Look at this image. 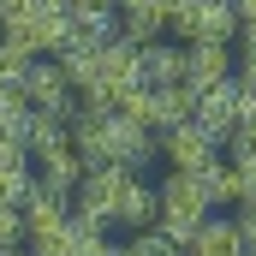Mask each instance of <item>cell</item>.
Instances as JSON below:
<instances>
[{
  "label": "cell",
  "instance_id": "1",
  "mask_svg": "<svg viewBox=\"0 0 256 256\" xmlns=\"http://www.w3.org/2000/svg\"><path fill=\"white\" fill-rule=\"evenodd\" d=\"M208 214H214V202L202 191V173H179V167H173V173L161 179V220H155V226H161L173 244H191L196 226H202Z\"/></svg>",
  "mask_w": 256,
  "mask_h": 256
},
{
  "label": "cell",
  "instance_id": "2",
  "mask_svg": "<svg viewBox=\"0 0 256 256\" xmlns=\"http://www.w3.org/2000/svg\"><path fill=\"white\" fill-rule=\"evenodd\" d=\"M167 36L191 42H232L238 48V6L226 0H173L167 6Z\"/></svg>",
  "mask_w": 256,
  "mask_h": 256
},
{
  "label": "cell",
  "instance_id": "3",
  "mask_svg": "<svg viewBox=\"0 0 256 256\" xmlns=\"http://www.w3.org/2000/svg\"><path fill=\"white\" fill-rule=\"evenodd\" d=\"M24 102H30L36 114H60V120H72V114H78V90H72V78L60 72V60H54V54L30 60V72H24Z\"/></svg>",
  "mask_w": 256,
  "mask_h": 256
},
{
  "label": "cell",
  "instance_id": "4",
  "mask_svg": "<svg viewBox=\"0 0 256 256\" xmlns=\"http://www.w3.org/2000/svg\"><path fill=\"white\" fill-rule=\"evenodd\" d=\"M161 161L179 167V173H208V167L220 161V143L196 126V120H185V126L161 131Z\"/></svg>",
  "mask_w": 256,
  "mask_h": 256
},
{
  "label": "cell",
  "instance_id": "5",
  "mask_svg": "<svg viewBox=\"0 0 256 256\" xmlns=\"http://www.w3.org/2000/svg\"><path fill=\"white\" fill-rule=\"evenodd\" d=\"M18 208H24V232H30V238H54V232L72 226V196L54 191V185H42V179L24 191ZM30 238H24V244H30Z\"/></svg>",
  "mask_w": 256,
  "mask_h": 256
},
{
  "label": "cell",
  "instance_id": "6",
  "mask_svg": "<svg viewBox=\"0 0 256 256\" xmlns=\"http://www.w3.org/2000/svg\"><path fill=\"white\" fill-rule=\"evenodd\" d=\"M238 120H244V90L226 78V84H214V90H202L196 96V126L208 131L214 143H226L232 131H238Z\"/></svg>",
  "mask_w": 256,
  "mask_h": 256
},
{
  "label": "cell",
  "instance_id": "7",
  "mask_svg": "<svg viewBox=\"0 0 256 256\" xmlns=\"http://www.w3.org/2000/svg\"><path fill=\"white\" fill-rule=\"evenodd\" d=\"M232 66H238L232 42H191V48H185V90L202 96V90L226 84V78H232Z\"/></svg>",
  "mask_w": 256,
  "mask_h": 256
},
{
  "label": "cell",
  "instance_id": "8",
  "mask_svg": "<svg viewBox=\"0 0 256 256\" xmlns=\"http://www.w3.org/2000/svg\"><path fill=\"white\" fill-rule=\"evenodd\" d=\"M30 167H36V179H42V185H54V191H66V196L78 191V185H84V173H90V161L72 149V137H66V143H48V149H36V155H30Z\"/></svg>",
  "mask_w": 256,
  "mask_h": 256
},
{
  "label": "cell",
  "instance_id": "9",
  "mask_svg": "<svg viewBox=\"0 0 256 256\" xmlns=\"http://www.w3.org/2000/svg\"><path fill=\"white\" fill-rule=\"evenodd\" d=\"M185 256H250L244 232H238V214H208L196 226V238L185 244Z\"/></svg>",
  "mask_w": 256,
  "mask_h": 256
},
{
  "label": "cell",
  "instance_id": "10",
  "mask_svg": "<svg viewBox=\"0 0 256 256\" xmlns=\"http://www.w3.org/2000/svg\"><path fill=\"white\" fill-rule=\"evenodd\" d=\"M161 220V191H149L137 173L126 179V191H120V208H114V226H126V232H149Z\"/></svg>",
  "mask_w": 256,
  "mask_h": 256
},
{
  "label": "cell",
  "instance_id": "11",
  "mask_svg": "<svg viewBox=\"0 0 256 256\" xmlns=\"http://www.w3.org/2000/svg\"><path fill=\"white\" fill-rule=\"evenodd\" d=\"M185 120H196V96L185 90V84H149V131L161 137V131H173V126H185Z\"/></svg>",
  "mask_w": 256,
  "mask_h": 256
},
{
  "label": "cell",
  "instance_id": "12",
  "mask_svg": "<svg viewBox=\"0 0 256 256\" xmlns=\"http://www.w3.org/2000/svg\"><path fill=\"white\" fill-rule=\"evenodd\" d=\"M72 36L90 48L120 42V6H96V0H72Z\"/></svg>",
  "mask_w": 256,
  "mask_h": 256
},
{
  "label": "cell",
  "instance_id": "13",
  "mask_svg": "<svg viewBox=\"0 0 256 256\" xmlns=\"http://www.w3.org/2000/svg\"><path fill=\"white\" fill-rule=\"evenodd\" d=\"M202 191L214 208H244L250 202V167H238V161H214L208 173H202Z\"/></svg>",
  "mask_w": 256,
  "mask_h": 256
},
{
  "label": "cell",
  "instance_id": "14",
  "mask_svg": "<svg viewBox=\"0 0 256 256\" xmlns=\"http://www.w3.org/2000/svg\"><path fill=\"white\" fill-rule=\"evenodd\" d=\"M161 30H167V6H155V0H126L120 6V36H126L131 48L161 42Z\"/></svg>",
  "mask_w": 256,
  "mask_h": 256
},
{
  "label": "cell",
  "instance_id": "15",
  "mask_svg": "<svg viewBox=\"0 0 256 256\" xmlns=\"http://www.w3.org/2000/svg\"><path fill=\"white\" fill-rule=\"evenodd\" d=\"M143 84H185V42H149L143 48Z\"/></svg>",
  "mask_w": 256,
  "mask_h": 256
},
{
  "label": "cell",
  "instance_id": "16",
  "mask_svg": "<svg viewBox=\"0 0 256 256\" xmlns=\"http://www.w3.org/2000/svg\"><path fill=\"white\" fill-rule=\"evenodd\" d=\"M96 54H102V48H90V42H78V36H72L60 54H54V60H60V72L72 78V90H78V96L96 84Z\"/></svg>",
  "mask_w": 256,
  "mask_h": 256
},
{
  "label": "cell",
  "instance_id": "17",
  "mask_svg": "<svg viewBox=\"0 0 256 256\" xmlns=\"http://www.w3.org/2000/svg\"><path fill=\"white\" fill-rule=\"evenodd\" d=\"M24 72H30V54L0 42V96H24Z\"/></svg>",
  "mask_w": 256,
  "mask_h": 256
},
{
  "label": "cell",
  "instance_id": "18",
  "mask_svg": "<svg viewBox=\"0 0 256 256\" xmlns=\"http://www.w3.org/2000/svg\"><path fill=\"white\" fill-rule=\"evenodd\" d=\"M30 232H24V208L18 202H0V250H12V244H24Z\"/></svg>",
  "mask_w": 256,
  "mask_h": 256
},
{
  "label": "cell",
  "instance_id": "19",
  "mask_svg": "<svg viewBox=\"0 0 256 256\" xmlns=\"http://www.w3.org/2000/svg\"><path fill=\"white\" fill-rule=\"evenodd\" d=\"M232 84H238L244 96H256V54H238V66H232Z\"/></svg>",
  "mask_w": 256,
  "mask_h": 256
},
{
  "label": "cell",
  "instance_id": "20",
  "mask_svg": "<svg viewBox=\"0 0 256 256\" xmlns=\"http://www.w3.org/2000/svg\"><path fill=\"white\" fill-rule=\"evenodd\" d=\"M238 232H244V244L256 250V196L244 202V208H238Z\"/></svg>",
  "mask_w": 256,
  "mask_h": 256
},
{
  "label": "cell",
  "instance_id": "21",
  "mask_svg": "<svg viewBox=\"0 0 256 256\" xmlns=\"http://www.w3.org/2000/svg\"><path fill=\"white\" fill-rule=\"evenodd\" d=\"M24 6H30V0H0V24H6V18H18Z\"/></svg>",
  "mask_w": 256,
  "mask_h": 256
},
{
  "label": "cell",
  "instance_id": "22",
  "mask_svg": "<svg viewBox=\"0 0 256 256\" xmlns=\"http://www.w3.org/2000/svg\"><path fill=\"white\" fill-rule=\"evenodd\" d=\"M238 6V24H256V0H232Z\"/></svg>",
  "mask_w": 256,
  "mask_h": 256
},
{
  "label": "cell",
  "instance_id": "23",
  "mask_svg": "<svg viewBox=\"0 0 256 256\" xmlns=\"http://www.w3.org/2000/svg\"><path fill=\"white\" fill-rule=\"evenodd\" d=\"M120 6H126V0H120ZM155 6H173V0H155Z\"/></svg>",
  "mask_w": 256,
  "mask_h": 256
},
{
  "label": "cell",
  "instance_id": "24",
  "mask_svg": "<svg viewBox=\"0 0 256 256\" xmlns=\"http://www.w3.org/2000/svg\"><path fill=\"white\" fill-rule=\"evenodd\" d=\"M96 6H120V0H96Z\"/></svg>",
  "mask_w": 256,
  "mask_h": 256
},
{
  "label": "cell",
  "instance_id": "25",
  "mask_svg": "<svg viewBox=\"0 0 256 256\" xmlns=\"http://www.w3.org/2000/svg\"><path fill=\"white\" fill-rule=\"evenodd\" d=\"M226 6H232V0H226Z\"/></svg>",
  "mask_w": 256,
  "mask_h": 256
}]
</instances>
